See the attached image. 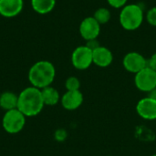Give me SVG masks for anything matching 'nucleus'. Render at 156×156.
<instances>
[{
	"label": "nucleus",
	"mask_w": 156,
	"mask_h": 156,
	"mask_svg": "<svg viewBox=\"0 0 156 156\" xmlns=\"http://www.w3.org/2000/svg\"><path fill=\"white\" fill-rule=\"evenodd\" d=\"M44 106L41 90L36 87H27L18 95L17 109L26 117L37 116L42 112Z\"/></svg>",
	"instance_id": "obj_1"
},
{
	"label": "nucleus",
	"mask_w": 156,
	"mask_h": 156,
	"mask_svg": "<svg viewBox=\"0 0 156 156\" xmlns=\"http://www.w3.org/2000/svg\"><path fill=\"white\" fill-rule=\"evenodd\" d=\"M56 76L54 65L48 60H40L32 65L28 71V80L31 86L42 90L51 86Z\"/></svg>",
	"instance_id": "obj_2"
},
{
	"label": "nucleus",
	"mask_w": 156,
	"mask_h": 156,
	"mask_svg": "<svg viewBox=\"0 0 156 156\" xmlns=\"http://www.w3.org/2000/svg\"><path fill=\"white\" fill-rule=\"evenodd\" d=\"M144 17V11L139 5H126L122 8L120 14V24L125 30H136L142 26Z\"/></svg>",
	"instance_id": "obj_3"
},
{
	"label": "nucleus",
	"mask_w": 156,
	"mask_h": 156,
	"mask_svg": "<svg viewBox=\"0 0 156 156\" xmlns=\"http://www.w3.org/2000/svg\"><path fill=\"white\" fill-rule=\"evenodd\" d=\"M26 124V116L18 110L14 109L5 113L2 119V126L4 130L10 134L20 133Z\"/></svg>",
	"instance_id": "obj_4"
},
{
	"label": "nucleus",
	"mask_w": 156,
	"mask_h": 156,
	"mask_svg": "<svg viewBox=\"0 0 156 156\" xmlns=\"http://www.w3.org/2000/svg\"><path fill=\"white\" fill-rule=\"evenodd\" d=\"M134 83L138 90L150 92L156 89V71L146 67L135 74Z\"/></svg>",
	"instance_id": "obj_5"
},
{
	"label": "nucleus",
	"mask_w": 156,
	"mask_h": 156,
	"mask_svg": "<svg viewBox=\"0 0 156 156\" xmlns=\"http://www.w3.org/2000/svg\"><path fill=\"white\" fill-rule=\"evenodd\" d=\"M71 62L75 69L84 70L90 67L93 63L92 50L87 46H80L74 49L71 55Z\"/></svg>",
	"instance_id": "obj_6"
},
{
	"label": "nucleus",
	"mask_w": 156,
	"mask_h": 156,
	"mask_svg": "<svg viewBox=\"0 0 156 156\" xmlns=\"http://www.w3.org/2000/svg\"><path fill=\"white\" fill-rule=\"evenodd\" d=\"M124 69L131 73H138L148 66V60L138 52H129L122 60Z\"/></svg>",
	"instance_id": "obj_7"
},
{
	"label": "nucleus",
	"mask_w": 156,
	"mask_h": 156,
	"mask_svg": "<svg viewBox=\"0 0 156 156\" xmlns=\"http://www.w3.org/2000/svg\"><path fill=\"white\" fill-rule=\"evenodd\" d=\"M101 33V24L93 17L84 18L80 25V34L86 40L96 39Z\"/></svg>",
	"instance_id": "obj_8"
},
{
	"label": "nucleus",
	"mask_w": 156,
	"mask_h": 156,
	"mask_svg": "<svg viewBox=\"0 0 156 156\" xmlns=\"http://www.w3.org/2000/svg\"><path fill=\"white\" fill-rule=\"evenodd\" d=\"M136 111L144 120H156V100L151 97L142 99L136 105Z\"/></svg>",
	"instance_id": "obj_9"
},
{
	"label": "nucleus",
	"mask_w": 156,
	"mask_h": 156,
	"mask_svg": "<svg viewBox=\"0 0 156 156\" xmlns=\"http://www.w3.org/2000/svg\"><path fill=\"white\" fill-rule=\"evenodd\" d=\"M23 0H0V16L7 18L18 16L23 10Z\"/></svg>",
	"instance_id": "obj_10"
},
{
	"label": "nucleus",
	"mask_w": 156,
	"mask_h": 156,
	"mask_svg": "<svg viewBox=\"0 0 156 156\" xmlns=\"http://www.w3.org/2000/svg\"><path fill=\"white\" fill-rule=\"evenodd\" d=\"M61 105L68 111H74L83 102V95L80 90H67L60 99Z\"/></svg>",
	"instance_id": "obj_11"
},
{
	"label": "nucleus",
	"mask_w": 156,
	"mask_h": 156,
	"mask_svg": "<svg viewBox=\"0 0 156 156\" xmlns=\"http://www.w3.org/2000/svg\"><path fill=\"white\" fill-rule=\"evenodd\" d=\"M92 58L93 63L101 68H106L110 66L113 60V55L112 51L109 48L101 46L92 50Z\"/></svg>",
	"instance_id": "obj_12"
},
{
	"label": "nucleus",
	"mask_w": 156,
	"mask_h": 156,
	"mask_svg": "<svg viewBox=\"0 0 156 156\" xmlns=\"http://www.w3.org/2000/svg\"><path fill=\"white\" fill-rule=\"evenodd\" d=\"M18 95L11 91H5L0 95V108L5 112L17 109Z\"/></svg>",
	"instance_id": "obj_13"
},
{
	"label": "nucleus",
	"mask_w": 156,
	"mask_h": 156,
	"mask_svg": "<svg viewBox=\"0 0 156 156\" xmlns=\"http://www.w3.org/2000/svg\"><path fill=\"white\" fill-rule=\"evenodd\" d=\"M56 5V0H31L33 10L40 15L50 13Z\"/></svg>",
	"instance_id": "obj_14"
},
{
	"label": "nucleus",
	"mask_w": 156,
	"mask_h": 156,
	"mask_svg": "<svg viewBox=\"0 0 156 156\" xmlns=\"http://www.w3.org/2000/svg\"><path fill=\"white\" fill-rule=\"evenodd\" d=\"M41 95H42L44 104L48 105V106H54V105L58 104V102L60 100L58 91L51 86L42 89Z\"/></svg>",
	"instance_id": "obj_15"
},
{
	"label": "nucleus",
	"mask_w": 156,
	"mask_h": 156,
	"mask_svg": "<svg viewBox=\"0 0 156 156\" xmlns=\"http://www.w3.org/2000/svg\"><path fill=\"white\" fill-rule=\"evenodd\" d=\"M101 25L102 24H106L110 21L112 15L111 12L108 8L106 7H101L99 9H97L94 13V16H93Z\"/></svg>",
	"instance_id": "obj_16"
},
{
	"label": "nucleus",
	"mask_w": 156,
	"mask_h": 156,
	"mask_svg": "<svg viewBox=\"0 0 156 156\" xmlns=\"http://www.w3.org/2000/svg\"><path fill=\"white\" fill-rule=\"evenodd\" d=\"M65 87L67 90H80V82L76 77H69L65 82Z\"/></svg>",
	"instance_id": "obj_17"
},
{
	"label": "nucleus",
	"mask_w": 156,
	"mask_h": 156,
	"mask_svg": "<svg viewBox=\"0 0 156 156\" xmlns=\"http://www.w3.org/2000/svg\"><path fill=\"white\" fill-rule=\"evenodd\" d=\"M146 20L150 25L156 27V6H154L148 10L146 14Z\"/></svg>",
	"instance_id": "obj_18"
},
{
	"label": "nucleus",
	"mask_w": 156,
	"mask_h": 156,
	"mask_svg": "<svg viewBox=\"0 0 156 156\" xmlns=\"http://www.w3.org/2000/svg\"><path fill=\"white\" fill-rule=\"evenodd\" d=\"M128 0H107L108 4L114 8H122L126 5Z\"/></svg>",
	"instance_id": "obj_19"
},
{
	"label": "nucleus",
	"mask_w": 156,
	"mask_h": 156,
	"mask_svg": "<svg viewBox=\"0 0 156 156\" xmlns=\"http://www.w3.org/2000/svg\"><path fill=\"white\" fill-rule=\"evenodd\" d=\"M85 46H87V47H88V48H89L90 49H91V50H94V49H96L97 48H99V47H100L101 45H100L99 41L97 40V38H96V39H91V40H88Z\"/></svg>",
	"instance_id": "obj_20"
},
{
	"label": "nucleus",
	"mask_w": 156,
	"mask_h": 156,
	"mask_svg": "<svg viewBox=\"0 0 156 156\" xmlns=\"http://www.w3.org/2000/svg\"><path fill=\"white\" fill-rule=\"evenodd\" d=\"M147 67H149L150 69L156 71V52L154 54H153L152 57L148 59V66Z\"/></svg>",
	"instance_id": "obj_21"
},
{
	"label": "nucleus",
	"mask_w": 156,
	"mask_h": 156,
	"mask_svg": "<svg viewBox=\"0 0 156 156\" xmlns=\"http://www.w3.org/2000/svg\"><path fill=\"white\" fill-rule=\"evenodd\" d=\"M67 134H66V132L63 131V130H58L56 132V134H55V138L59 141V142H62L65 138H66Z\"/></svg>",
	"instance_id": "obj_22"
},
{
	"label": "nucleus",
	"mask_w": 156,
	"mask_h": 156,
	"mask_svg": "<svg viewBox=\"0 0 156 156\" xmlns=\"http://www.w3.org/2000/svg\"><path fill=\"white\" fill-rule=\"evenodd\" d=\"M149 93H150V95H149L148 97H151V98H153V99L156 100V89H154V90H152V91H150Z\"/></svg>",
	"instance_id": "obj_23"
},
{
	"label": "nucleus",
	"mask_w": 156,
	"mask_h": 156,
	"mask_svg": "<svg viewBox=\"0 0 156 156\" xmlns=\"http://www.w3.org/2000/svg\"><path fill=\"white\" fill-rule=\"evenodd\" d=\"M152 156H156V154H154V155H152Z\"/></svg>",
	"instance_id": "obj_24"
}]
</instances>
